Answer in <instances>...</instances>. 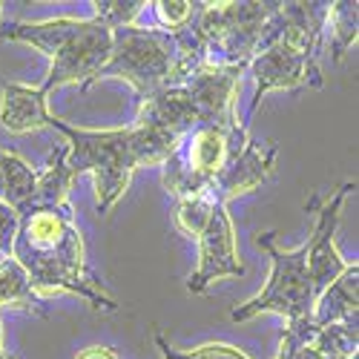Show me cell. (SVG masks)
I'll list each match as a JSON object with an SVG mask.
<instances>
[{
    "mask_svg": "<svg viewBox=\"0 0 359 359\" xmlns=\"http://www.w3.org/2000/svg\"><path fill=\"white\" fill-rule=\"evenodd\" d=\"M245 69L236 67H198L190 72L182 86L193 104L196 121L201 124H230L236 121V89Z\"/></svg>",
    "mask_w": 359,
    "mask_h": 359,
    "instance_id": "cell-11",
    "label": "cell"
},
{
    "mask_svg": "<svg viewBox=\"0 0 359 359\" xmlns=\"http://www.w3.org/2000/svg\"><path fill=\"white\" fill-rule=\"evenodd\" d=\"M0 308H20V311H29V313L46 316L43 299L35 293L26 271L12 256L0 259Z\"/></svg>",
    "mask_w": 359,
    "mask_h": 359,
    "instance_id": "cell-16",
    "label": "cell"
},
{
    "mask_svg": "<svg viewBox=\"0 0 359 359\" xmlns=\"http://www.w3.org/2000/svg\"><path fill=\"white\" fill-rule=\"evenodd\" d=\"M0 172H4V201L12 210L23 213L32 204L38 170H32L12 149H0Z\"/></svg>",
    "mask_w": 359,
    "mask_h": 359,
    "instance_id": "cell-17",
    "label": "cell"
},
{
    "mask_svg": "<svg viewBox=\"0 0 359 359\" xmlns=\"http://www.w3.org/2000/svg\"><path fill=\"white\" fill-rule=\"evenodd\" d=\"M0 18H4V4H0Z\"/></svg>",
    "mask_w": 359,
    "mask_h": 359,
    "instance_id": "cell-31",
    "label": "cell"
},
{
    "mask_svg": "<svg viewBox=\"0 0 359 359\" xmlns=\"http://www.w3.org/2000/svg\"><path fill=\"white\" fill-rule=\"evenodd\" d=\"M353 190H356V182H345L342 187L334 190V196H327L325 201L319 196H311V201H308L311 210H316V222H313L311 242L305 245V264H308V276H311V285H313L316 296L351 264L337 250V227H339L342 204Z\"/></svg>",
    "mask_w": 359,
    "mask_h": 359,
    "instance_id": "cell-7",
    "label": "cell"
},
{
    "mask_svg": "<svg viewBox=\"0 0 359 359\" xmlns=\"http://www.w3.org/2000/svg\"><path fill=\"white\" fill-rule=\"evenodd\" d=\"M0 359H12V356H6V353H4V351H0Z\"/></svg>",
    "mask_w": 359,
    "mask_h": 359,
    "instance_id": "cell-30",
    "label": "cell"
},
{
    "mask_svg": "<svg viewBox=\"0 0 359 359\" xmlns=\"http://www.w3.org/2000/svg\"><path fill=\"white\" fill-rule=\"evenodd\" d=\"M0 41H18L41 49L49 55V75L41 89L49 95L52 89L81 83L93 86L95 75L104 69L112 52V29L98 23L95 18L78 20V18H55L41 23L15 20L0 29Z\"/></svg>",
    "mask_w": 359,
    "mask_h": 359,
    "instance_id": "cell-3",
    "label": "cell"
},
{
    "mask_svg": "<svg viewBox=\"0 0 359 359\" xmlns=\"http://www.w3.org/2000/svg\"><path fill=\"white\" fill-rule=\"evenodd\" d=\"M248 69L256 81V93H253L250 112H248V121H245L248 130H250V121L256 118V112L262 107V98L267 93H273V89H296V86H305V83L322 89L319 64L311 61V57H305V55H299L296 49H290L282 41H273L271 46L256 52V57L248 64Z\"/></svg>",
    "mask_w": 359,
    "mask_h": 359,
    "instance_id": "cell-8",
    "label": "cell"
},
{
    "mask_svg": "<svg viewBox=\"0 0 359 359\" xmlns=\"http://www.w3.org/2000/svg\"><path fill=\"white\" fill-rule=\"evenodd\" d=\"M52 112L46 109V93L41 86L6 83L0 89V124L9 133H32L49 124Z\"/></svg>",
    "mask_w": 359,
    "mask_h": 359,
    "instance_id": "cell-13",
    "label": "cell"
},
{
    "mask_svg": "<svg viewBox=\"0 0 359 359\" xmlns=\"http://www.w3.org/2000/svg\"><path fill=\"white\" fill-rule=\"evenodd\" d=\"M256 245L267 253L271 259V276L267 285L248 299L245 305L233 308L230 319L233 322H248L259 313H279L287 322H302L313 316V302L316 293L308 276V264H305V248L296 250H279L276 248V233H259Z\"/></svg>",
    "mask_w": 359,
    "mask_h": 359,
    "instance_id": "cell-6",
    "label": "cell"
},
{
    "mask_svg": "<svg viewBox=\"0 0 359 359\" xmlns=\"http://www.w3.org/2000/svg\"><path fill=\"white\" fill-rule=\"evenodd\" d=\"M156 345L161 348V356L164 359H250L242 348L224 345V342H207V345H198L193 351H178L161 334H156Z\"/></svg>",
    "mask_w": 359,
    "mask_h": 359,
    "instance_id": "cell-23",
    "label": "cell"
},
{
    "mask_svg": "<svg viewBox=\"0 0 359 359\" xmlns=\"http://www.w3.org/2000/svg\"><path fill=\"white\" fill-rule=\"evenodd\" d=\"M322 359H351V356H322Z\"/></svg>",
    "mask_w": 359,
    "mask_h": 359,
    "instance_id": "cell-29",
    "label": "cell"
},
{
    "mask_svg": "<svg viewBox=\"0 0 359 359\" xmlns=\"http://www.w3.org/2000/svg\"><path fill=\"white\" fill-rule=\"evenodd\" d=\"M18 224H20V213L12 210L6 201H0V253H4V256H12Z\"/></svg>",
    "mask_w": 359,
    "mask_h": 359,
    "instance_id": "cell-25",
    "label": "cell"
},
{
    "mask_svg": "<svg viewBox=\"0 0 359 359\" xmlns=\"http://www.w3.org/2000/svg\"><path fill=\"white\" fill-rule=\"evenodd\" d=\"M0 351H4V325H0Z\"/></svg>",
    "mask_w": 359,
    "mask_h": 359,
    "instance_id": "cell-28",
    "label": "cell"
},
{
    "mask_svg": "<svg viewBox=\"0 0 359 359\" xmlns=\"http://www.w3.org/2000/svg\"><path fill=\"white\" fill-rule=\"evenodd\" d=\"M276 4L259 0H227V4H198L193 29L204 43V67L248 69L264 41V23Z\"/></svg>",
    "mask_w": 359,
    "mask_h": 359,
    "instance_id": "cell-4",
    "label": "cell"
},
{
    "mask_svg": "<svg viewBox=\"0 0 359 359\" xmlns=\"http://www.w3.org/2000/svg\"><path fill=\"white\" fill-rule=\"evenodd\" d=\"M213 207L204 196H193V198H178L175 201V227L190 238H198V233L204 230L207 219H210Z\"/></svg>",
    "mask_w": 359,
    "mask_h": 359,
    "instance_id": "cell-22",
    "label": "cell"
},
{
    "mask_svg": "<svg viewBox=\"0 0 359 359\" xmlns=\"http://www.w3.org/2000/svg\"><path fill=\"white\" fill-rule=\"evenodd\" d=\"M95 20L104 23L107 29H121V26H135L138 15L149 6L144 0H95Z\"/></svg>",
    "mask_w": 359,
    "mask_h": 359,
    "instance_id": "cell-21",
    "label": "cell"
},
{
    "mask_svg": "<svg viewBox=\"0 0 359 359\" xmlns=\"http://www.w3.org/2000/svg\"><path fill=\"white\" fill-rule=\"evenodd\" d=\"M248 127L238 124H201L178 138L172 156L161 164V182L167 193L178 198H193L224 170V164L248 144Z\"/></svg>",
    "mask_w": 359,
    "mask_h": 359,
    "instance_id": "cell-5",
    "label": "cell"
},
{
    "mask_svg": "<svg viewBox=\"0 0 359 359\" xmlns=\"http://www.w3.org/2000/svg\"><path fill=\"white\" fill-rule=\"evenodd\" d=\"M75 359H118V353L112 351V348H86V351H81Z\"/></svg>",
    "mask_w": 359,
    "mask_h": 359,
    "instance_id": "cell-26",
    "label": "cell"
},
{
    "mask_svg": "<svg viewBox=\"0 0 359 359\" xmlns=\"http://www.w3.org/2000/svg\"><path fill=\"white\" fill-rule=\"evenodd\" d=\"M0 201H4V172H0Z\"/></svg>",
    "mask_w": 359,
    "mask_h": 359,
    "instance_id": "cell-27",
    "label": "cell"
},
{
    "mask_svg": "<svg viewBox=\"0 0 359 359\" xmlns=\"http://www.w3.org/2000/svg\"><path fill=\"white\" fill-rule=\"evenodd\" d=\"M327 26H331V57H334V64H339L345 57V52L359 38V4L356 0H339V4H331Z\"/></svg>",
    "mask_w": 359,
    "mask_h": 359,
    "instance_id": "cell-18",
    "label": "cell"
},
{
    "mask_svg": "<svg viewBox=\"0 0 359 359\" xmlns=\"http://www.w3.org/2000/svg\"><path fill=\"white\" fill-rule=\"evenodd\" d=\"M359 313V264H348L345 271L327 285L313 302V325H356Z\"/></svg>",
    "mask_w": 359,
    "mask_h": 359,
    "instance_id": "cell-14",
    "label": "cell"
},
{
    "mask_svg": "<svg viewBox=\"0 0 359 359\" xmlns=\"http://www.w3.org/2000/svg\"><path fill=\"white\" fill-rule=\"evenodd\" d=\"M52 130L67 138L72 175L93 172L98 190V213L107 216L130 187L138 167H161L178 144V138L153 127H121V130H81L61 118H49Z\"/></svg>",
    "mask_w": 359,
    "mask_h": 359,
    "instance_id": "cell-2",
    "label": "cell"
},
{
    "mask_svg": "<svg viewBox=\"0 0 359 359\" xmlns=\"http://www.w3.org/2000/svg\"><path fill=\"white\" fill-rule=\"evenodd\" d=\"M149 6L156 9V18L164 26V32H182L198 9V4H190V0H156Z\"/></svg>",
    "mask_w": 359,
    "mask_h": 359,
    "instance_id": "cell-24",
    "label": "cell"
},
{
    "mask_svg": "<svg viewBox=\"0 0 359 359\" xmlns=\"http://www.w3.org/2000/svg\"><path fill=\"white\" fill-rule=\"evenodd\" d=\"M327 12H331V4H279V41L311 61H319Z\"/></svg>",
    "mask_w": 359,
    "mask_h": 359,
    "instance_id": "cell-12",
    "label": "cell"
},
{
    "mask_svg": "<svg viewBox=\"0 0 359 359\" xmlns=\"http://www.w3.org/2000/svg\"><path fill=\"white\" fill-rule=\"evenodd\" d=\"M12 259L26 271L38 296L75 293L95 311H118V302L86 264L83 236L75 227V210L69 201L57 207L23 210L12 245Z\"/></svg>",
    "mask_w": 359,
    "mask_h": 359,
    "instance_id": "cell-1",
    "label": "cell"
},
{
    "mask_svg": "<svg viewBox=\"0 0 359 359\" xmlns=\"http://www.w3.org/2000/svg\"><path fill=\"white\" fill-rule=\"evenodd\" d=\"M198 264L187 279L190 293H204L213 282L227 276H245V262L238 259L236 248V230L224 204H216L204 230L198 233Z\"/></svg>",
    "mask_w": 359,
    "mask_h": 359,
    "instance_id": "cell-9",
    "label": "cell"
},
{
    "mask_svg": "<svg viewBox=\"0 0 359 359\" xmlns=\"http://www.w3.org/2000/svg\"><path fill=\"white\" fill-rule=\"evenodd\" d=\"M276 167V144H262L248 138V144L224 164V170L213 178L201 193L210 204H224L236 196H245L264 184Z\"/></svg>",
    "mask_w": 359,
    "mask_h": 359,
    "instance_id": "cell-10",
    "label": "cell"
},
{
    "mask_svg": "<svg viewBox=\"0 0 359 359\" xmlns=\"http://www.w3.org/2000/svg\"><path fill=\"white\" fill-rule=\"evenodd\" d=\"M72 182H75V175L69 170V147L64 141L49 153L43 170H38L35 196H32V204H29L26 210H32V207H57V204H64Z\"/></svg>",
    "mask_w": 359,
    "mask_h": 359,
    "instance_id": "cell-15",
    "label": "cell"
},
{
    "mask_svg": "<svg viewBox=\"0 0 359 359\" xmlns=\"http://www.w3.org/2000/svg\"><path fill=\"white\" fill-rule=\"evenodd\" d=\"M311 345L322 356H351V359H356L359 331H356V325H325V327H316Z\"/></svg>",
    "mask_w": 359,
    "mask_h": 359,
    "instance_id": "cell-19",
    "label": "cell"
},
{
    "mask_svg": "<svg viewBox=\"0 0 359 359\" xmlns=\"http://www.w3.org/2000/svg\"><path fill=\"white\" fill-rule=\"evenodd\" d=\"M313 334H316L313 319L287 322L282 334V345H279V359H322V353L311 345Z\"/></svg>",
    "mask_w": 359,
    "mask_h": 359,
    "instance_id": "cell-20",
    "label": "cell"
}]
</instances>
